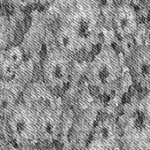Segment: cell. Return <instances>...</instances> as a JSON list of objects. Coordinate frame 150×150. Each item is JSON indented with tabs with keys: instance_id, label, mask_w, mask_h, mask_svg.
Segmentation results:
<instances>
[{
	"instance_id": "1",
	"label": "cell",
	"mask_w": 150,
	"mask_h": 150,
	"mask_svg": "<svg viewBox=\"0 0 150 150\" xmlns=\"http://www.w3.org/2000/svg\"><path fill=\"white\" fill-rule=\"evenodd\" d=\"M75 37L81 52H91L100 42L105 24L95 0H77L76 4L59 17Z\"/></svg>"
},
{
	"instance_id": "2",
	"label": "cell",
	"mask_w": 150,
	"mask_h": 150,
	"mask_svg": "<svg viewBox=\"0 0 150 150\" xmlns=\"http://www.w3.org/2000/svg\"><path fill=\"white\" fill-rule=\"evenodd\" d=\"M123 66L117 52L109 45L103 46L93 58L86 70L89 85L101 93H109L117 88Z\"/></svg>"
},
{
	"instance_id": "3",
	"label": "cell",
	"mask_w": 150,
	"mask_h": 150,
	"mask_svg": "<svg viewBox=\"0 0 150 150\" xmlns=\"http://www.w3.org/2000/svg\"><path fill=\"white\" fill-rule=\"evenodd\" d=\"M73 58L52 44L48 46L41 63L42 81L54 93L64 89L70 81Z\"/></svg>"
},
{
	"instance_id": "4",
	"label": "cell",
	"mask_w": 150,
	"mask_h": 150,
	"mask_svg": "<svg viewBox=\"0 0 150 150\" xmlns=\"http://www.w3.org/2000/svg\"><path fill=\"white\" fill-rule=\"evenodd\" d=\"M5 122L10 137L18 146L32 148L39 142L38 113L22 100L18 102Z\"/></svg>"
},
{
	"instance_id": "5",
	"label": "cell",
	"mask_w": 150,
	"mask_h": 150,
	"mask_svg": "<svg viewBox=\"0 0 150 150\" xmlns=\"http://www.w3.org/2000/svg\"><path fill=\"white\" fill-rule=\"evenodd\" d=\"M121 141L125 150H150V121L140 104L128 113Z\"/></svg>"
},
{
	"instance_id": "6",
	"label": "cell",
	"mask_w": 150,
	"mask_h": 150,
	"mask_svg": "<svg viewBox=\"0 0 150 150\" xmlns=\"http://www.w3.org/2000/svg\"><path fill=\"white\" fill-rule=\"evenodd\" d=\"M21 100L37 113L46 110H59L57 95L42 80L30 81L23 90Z\"/></svg>"
},
{
	"instance_id": "7",
	"label": "cell",
	"mask_w": 150,
	"mask_h": 150,
	"mask_svg": "<svg viewBox=\"0 0 150 150\" xmlns=\"http://www.w3.org/2000/svg\"><path fill=\"white\" fill-rule=\"evenodd\" d=\"M47 35L48 23L46 16L41 12H35L32 15L31 25L20 44L27 58L33 59L39 55L46 44Z\"/></svg>"
},
{
	"instance_id": "8",
	"label": "cell",
	"mask_w": 150,
	"mask_h": 150,
	"mask_svg": "<svg viewBox=\"0 0 150 150\" xmlns=\"http://www.w3.org/2000/svg\"><path fill=\"white\" fill-rule=\"evenodd\" d=\"M111 27L120 38L135 36L137 34L140 28L138 15L130 3L124 2L117 5Z\"/></svg>"
},
{
	"instance_id": "9",
	"label": "cell",
	"mask_w": 150,
	"mask_h": 150,
	"mask_svg": "<svg viewBox=\"0 0 150 150\" xmlns=\"http://www.w3.org/2000/svg\"><path fill=\"white\" fill-rule=\"evenodd\" d=\"M128 61L133 80L141 87L150 88V45H140Z\"/></svg>"
},
{
	"instance_id": "10",
	"label": "cell",
	"mask_w": 150,
	"mask_h": 150,
	"mask_svg": "<svg viewBox=\"0 0 150 150\" xmlns=\"http://www.w3.org/2000/svg\"><path fill=\"white\" fill-rule=\"evenodd\" d=\"M62 132L60 110H46L38 113V140L52 143L57 141Z\"/></svg>"
},
{
	"instance_id": "11",
	"label": "cell",
	"mask_w": 150,
	"mask_h": 150,
	"mask_svg": "<svg viewBox=\"0 0 150 150\" xmlns=\"http://www.w3.org/2000/svg\"><path fill=\"white\" fill-rule=\"evenodd\" d=\"M93 139L100 142L110 150H114L121 140L117 123L112 117H104L97 122L93 131Z\"/></svg>"
},
{
	"instance_id": "12",
	"label": "cell",
	"mask_w": 150,
	"mask_h": 150,
	"mask_svg": "<svg viewBox=\"0 0 150 150\" xmlns=\"http://www.w3.org/2000/svg\"><path fill=\"white\" fill-rule=\"evenodd\" d=\"M16 32L15 19L8 13L0 11V53L13 45Z\"/></svg>"
},
{
	"instance_id": "13",
	"label": "cell",
	"mask_w": 150,
	"mask_h": 150,
	"mask_svg": "<svg viewBox=\"0 0 150 150\" xmlns=\"http://www.w3.org/2000/svg\"><path fill=\"white\" fill-rule=\"evenodd\" d=\"M17 69L18 68L5 58L3 52L0 53V81L13 80L17 74Z\"/></svg>"
},
{
	"instance_id": "14",
	"label": "cell",
	"mask_w": 150,
	"mask_h": 150,
	"mask_svg": "<svg viewBox=\"0 0 150 150\" xmlns=\"http://www.w3.org/2000/svg\"><path fill=\"white\" fill-rule=\"evenodd\" d=\"M3 53L5 58L10 60L17 68H19L27 60V57L20 45H12L8 49L4 51Z\"/></svg>"
},
{
	"instance_id": "15",
	"label": "cell",
	"mask_w": 150,
	"mask_h": 150,
	"mask_svg": "<svg viewBox=\"0 0 150 150\" xmlns=\"http://www.w3.org/2000/svg\"><path fill=\"white\" fill-rule=\"evenodd\" d=\"M95 2L97 3L103 16L105 27H111L112 16L117 7L114 0H95Z\"/></svg>"
},
{
	"instance_id": "16",
	"label": "cell",
	"mask_w": 150,
	"mask_h": 150,
	"mask_svg": "<svg viewBox=\"0 0 150 150\" xmlns=\"http://www.w3.org/2000/svg\"><path fill=\"white\" fill-rule=\"evenodd\" d=\"M138 46L139 45L137 44L136 36H126L120 38L119 47L121 49L123 55L127 59L133 55V53L136 52Z\"/></svg>"
},
{
	"instance_id": "17",
	"label": "cell",
	"mask_w": 150,
	"mask_h": 150,
	"mask_svg": "<svg viewBox=\"0 0 150 150\" xmlns=\"http://www.w3.org/2000/svg\"><path fill=\"white\" fill-rule=\"evenodd\" d=\"M77 0H46V3H49L56 11L59 13V17L69 9H71Z\"/></svg>"
},
{
	"instance_id": "18",
	"label": "cell",
	"mask_w": 150,
	"mask_h": 150,
	"mask_svg": "<svg viewBox=\"0 0 150 150\" xmlns=\"http://www.w3.org/2000/svg\"><path fill=\"white\" fill-rule=\"evenodd\" d=\"M84 150H110L107 149L105 145L102 143H100V142L93 139L88 142V144L87 145V147L85 148Z\"/></svg>"
},
{
	"instance_id": "19",
	"label": "cell",
	"mask_w": 150,
	"mask_h": 150,
	"mask_svg": "<svg viewBox=\"0 0 150 150\" xmlns=\"http://www.w3.org/2000/svg\"><path fill=\"white\" fill-rule=\"evenodd\" d=\"M140 105L142 106V110L144 111V112L146 113L150 121V93L141 101Z\"/></svg>"
},
{
	"instance_id": "20",
	"label": "cell",
	"mask_w": 150,
	"mask_h": 150,
	"mask_svg": "<svg viewBox=\"0 0 150 150\" xmlns=\"http://www.w3.org/2000/svg\"><path fill=\"white\" fill-rule=\"evenodd\" d=\"M0 150H10V145L8 141L1 136H0Z\"/></svg>"
},
{
	"instance_id": "21",
	"label": "cell",
	"mask_w": 150,
	"mask_h": 150,
	"mask_svg": "<svg viewBox=\"0 0 150 150\" xmlns=\"http://www.w3.org/2000/svg\"><path fill=\"white\" fill-rule=\"evenodd\" d=\"M146 35H147V40L149 41V43H147V44L150 45V20L149 22V24H148L147 29H146Z\"/></svg>"
},
{
	"instance_id": "22",
	"label": "cell",
	"mask_w": 150,
	"mask_h": 150,
	"mask_svg": "<svg viewBox=\"0 0 150 150\" xmlns=\"http://www.w3.org/2000/svg\"><path fill=\"white\" fill-rule=\"evenodd\" d=\"M29 150H40V149H37V148H35V146H34V147L30 148V149Z\"/></svg>"
},
{
	"instance_id": "23",
	"label": "cell",
	"mask_w": 150,
	"mask_h": 150,
	"mask_svg": "<svg viewBox=\"0 0 150 150\" xmlns=\"http://www.w3.org/2000/svg\"><path fill=\"white\" fill-rule=\"evenodd\" d=\"M43 1H44V0H40V3L42 4V3H43ZM45 1H46V0H45Z\"/></svg>"
},
{
	"instance_id": "24",
	"label": "cell",
	"mask_w": 150,
	"mask_h": 150,
	"mask_svg": "<svg viewBox=\"0 0 150 150\" xmlns=\"http://www.w3.org/2000/svg\"><path fill=\"white\" fill-rule=\"evenodd\" d=\"M149 1H150V0H149Z\"/></svg>"
}]
</instances>
